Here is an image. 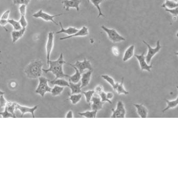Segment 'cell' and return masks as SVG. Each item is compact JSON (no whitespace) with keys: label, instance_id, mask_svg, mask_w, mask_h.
I'll return each instance as SVG.
<instances>
[{"label":"cell","instance_id":"1","mask_svg":"<svg viewBox=\"0 0 178 178\" xmlns=\"http://www.w3.org/2000/svg\"><path fill=\"white\" fill-rule=\"evenodd\" d=\"M67 64L64 59L63 54L61 53L59 57L57 60L55 61L50 60L49 62V68L47 69H43V71L45 73H47L50 72L55 75V79L58 78H69V75L65 74L63 70V65Z\"/></svg>","mask_w":178,"mask_h":178},{"label":"cell","instance_id":"2","mask_svg":"<svg viewBox=\"0 0 178 178\" xmlns=\"http://www.w3.org/2000/svg\"><path fill=\"white\" fill-rule=\"evenodd\" d=\"M43 65L44 62L42 60H32L26 66L24 70L25 73L30 79L38 78L42 75Z\"/></svg>","mask_w":178,"mask_h":178},{"label":"cell","instance_id":"3","mask_svg":"<svg viewBox=\"0 0 178 178\" xmlns=\"http://www.w3.org/2000/svg\"><path fill=\"white\" fill-rule=\"evenodd\" d=\"M38 79V86L35 90V92L40 95L41 97H44L46 93L50 92L52 90V88L48 84V82L49 80L41 76L39 77Z\"/></svg>","mask_w":178,"mask_h":178},{"label":"cell","instance_id":"4","mask_svg":"<svg viewBox=\"0 0 178 178\" xmlns=\"http://www.w3.org/2000/svg\"><path fill=\"white\" fill-rule=\"evenodd\" d=\"M143 42L146 45L147 47L148 48V52H147V55L145 56V59H146L147 63L148 64H149L152 58L155 56V55H156L158 52H159V51L162 48L161 46L160 45V41L159 40L157 41L156 47L155 48L151 47L150 45L145 41H143Z\"/></svg>","mask_w":178,"mask_h":178},{"label":"cell","instance_id":"5","mask_svg":"<svg viewBox=\"0 0 178 178\" xmlns=\"http://www.w3.org/2000/svg\"><path fill=\"white\" fill-rule=\"evenodd\" d=\"M101 27L104 32L107 33L109 38V40L112 41V42L118 43L125 41V38L119 34L115 30L107 28L104 25L101 26Z\"/></svg>","mask_w":178,"mask_h":178},{"label":"cell","instance_id":"6","mask_svg":"<svg viewBox=\"0 0 178 178\" xmlns=\"http://www.w3.org/2000/svg\"><path fill=\"white\" fill-rule=\"evenodd\" d=\"M63 14H64L63 13H61V14H56V15H50L47 13L43 12V10L41 9L36 13H34L32 16V17H35L36 18H39L43 19V20H44V21H52L54 24H56V25H58V24L54 20V18L55 17H58V16L63 15Z\"/></svg>","mask_w":178,"mask_h":178},{"label":"cell","instance_id":"7","mask_svg":"<svg viewBox=\"0 0 178 178\" xmlns=\"http://www.w3.org/2000/svg\"><path fill=\"white\" fill-rule=\"evenodd\" d=\"M112 110V115L111 116V118H125L126 116V109L125 108L124 104L122 101H119L116 105L115 109Z\"/></svg>","mask_w":178,"mask_h":178},{"label":"cell","instance_id":"8","mask_svg":"<svg viewBox=\"0 0 178 178\" xmlns=\"http://www.w3.org/2000/svg\"><path fill=\"white\" fill-rule=\"evenodd\" d=\"M145 52H143L141 55H135L134 56L137 58L138 61L140 64V67L142 71H147L150 72L151 69L152 68L153 64H149L147 63L145 59V56L144 55Z\"/></svg>","mask_w":178,"mask_h":178},{"label":"cell","instance_id":"9","mask_svg":"<svg viewBox=\"0 0 178 178\" xmlns=\"http://www.w3.org/2000/svg\"><path fill=\"white\" fill-rule=\"evenodd\" d=\"M54 32H50L48 33L47 41L46 46V53H47V64L48 66L49 62L50 61V57L52 54V50L54 47Z\"/></svg>","mask_w":178,"mask_h":178},{"label":"cell","instance_id":"10","mask_svg":"<svg viewBox=\"0 0 178 178\" xmlns=\"http://www.w3.org/2000/svg\"><path fill=\"white\" fill-rule=\"evenodd\" d=\"M73 65L78 69V70L81 74L83 73V71L86 69H88L89 70H93L90 61L86 60V58H84L83 61H77L75 64Z\"/></svg>","mask_w":178,"mask_h":178},{"label":"cell","instance_id":"11","mask_svg":"<svg viewBox=\"0 0 178 178\" xmlns=\"http://www.w3.org/2000/svg\"><path fill=\"white\" fill-rule=\"evenodd\" d=\"M81 2V0H64L62 1V4H64V9L66 11H69L70 8H75L78 12Z\"/></svg>","mask_w":178,"mask_h":178},{"label":"cell","instance_id":"12","mask_svg":"<svg viewBox=\"0 0 178 178\" xmlns=\"http://www.w3.org/2000/svg\"><path fill=\"white\" fill-rule=\"evenodd\" d=\"M38 107V105H36L34 107H26V106H23L21 105H19L18 104L16 103V109H18L21 112V117H23L24 116V114L27 113H29L32 114V117L34 118L35 116L34 112L37 109V108Z\"/></svg>","mask_w":178,"mask_h":178},{"label":"cell","instance_id":"13","mask_svg":"<svg viewBox=\"0 0 178 178\" xmlns=\"http://www.w3.org/2000/svg\"><path fill=\"white\" fill-rule=\"evenodd\" d=\"M88 35H89L88 28L86 26H83L80 30H78L77 32L75 33V34L60 38V41H62V40H64V39H66L71 38L77 37L86 36Z\"/></svg>","mask_w":178,"mask_h":178},{"label":"cell","instance_id":"14","mask_svg":"<svg viewBox=\"0 0 178 178\" xmlns=\"http://www.w3.org/2000/svg\"><path fill=\"white\" fill-rule=\"evenodd\" d=\"M91 108L93 111H99L103 108L104 103L101 101L100 97H95L93 96L91 100Z\"/></svg>","mask_w":178,"mask_h":178},{"label":"cell","instance_id":"15","mask_svg":"<svg viewBox=\"0 0 178 178\" xmlns=\"http://www.w3.org/2000/svg\"><path fill=\"white\" fill-rule=\"evenodd\" d=\"M136 108L137 114L141 118H146L148 116V109L143 104H134Z\"/></svg>","mask_w":178,"mask_h":178},{"label":"cell","instance_id":"16","mask_svg":"<svg viewBox=\"0 0 178 178\" xmlns=\"http://www.w3.org/2000/svg\"><path fill=\"white\" fill-rule=\"evenodd\" d=\"M92 73V70H89L86 73H82L81 78V88L86 87L89 85V84L90 82Z\"/></svg>","mask_w":178,"mask_h":178},{"label":"cell","instance_id":"17","mask_svg":"<svg viewBox=\"0 0 178 178\" xmlns=\"http://www.w3.org/2000/svg\"><path fill=\"white\" fill-rule=\"evenodd\" d=\"M69 64L70 66H71L72 67H73L74 69L75 70V72L73 75L72 76H69V81L71 82L74 83H77L79 82H80L81 78V73L78 70V69L75 67L73 64Z\"/></svg>","mask_w":178,"mask_h":178},{"label":"cell","instance_id":"18","mask_svg":"<svg viewBox=\"0 0 178 178\" xmlns=\"http://www.w3.org/2000/svg\"><path fill=\"white\" fill-rule=\"evenodd\" d=\"M26 28H22L21 30H13L11 32V36L12 38V43H15L18 40H19L24 35L26 32Z\"/></svg>","mask_w":178,"mask_h":178},{"label":"cell","instance_id":"19","mask_svg":"<svg viewBox=\"0 0 178 178\" xmlns=\"http://www.w3.org/2000/svg\"><path fill=\"white\" fill-rule=\"evenodd\" d=\"M123 83H124V78L123 77L122 81L120 83L117 82L113 88L114 90L116 91V92L117 93L118 95H129V92L125 89Z\"/></svg>","mask_w":178,"mask_h":178},{"label":"cell","instance_id":"20","mask_svg":"<svg viewBox=\"0 0 178 178\" xmlns=\"http://www.w3.org/2000/svg\"><path fill=\"white\" fill-rule=\"evenodd\" d=\"M59 24H60V26L61 27V30L56 32V34H61V33H64V34H66L68 36H69V35H71L75 34L79 30L77 28H75V27H70L69 28L66 29V28L63 27L61 22L59 23Z\"/></svg>","mask_w":178,"mask_h":178},{"label":"cell","instance_id":"21","mask_svg":"<svg viewBox=\"0 0 178 178\" xmlns=\"http://www.w3.org/2000/svg\"><path fill=\"white\" fill-rule=\"evenodd\" d=\"M69 88L71 90V95L73 94H79L82 92L81 83L79 82L77 83H74L69 81Z\"/></svg>","mask_w":178,"mask_h":178},{"label":"cell","instance_id":"22","mask_svg":"<svg viewBox=\"0 0 178 178\" xmlns=\"http://www.w3.org/2000/svg\"><path fill=\"white\" fill-rule=\"evenodd\" d=\"M134 49H135V46L134 45H131L129 46L125 50L124 55L123 58V61L126 62L133 57L134 54Z\"/></svg>","mask_w":178,"mask_h":178},{"label":"cell","instance_id":"23","mask_svg":"<svg viewBox=\"0 0 178 178\" xmlns=\"http://www.w3.org/2000/svg\"><path fill=\"white\" fill-rule=\"evenodd\" d=\"M50 83L52 84V85H57V86H68L69 87V82L67 81L66 80L64 79L63 78H58L57 79H54L52 81H49Z\"/></svg>","mask_w":178,"mask_h":178},{"label":"cell","instance_id":"24","mask_svg":"<svg viewBox=\"0 0 178 178\" xmlns=\"http://www.w3.org/2000/svg\"><path fill=\"white\" fill-rule=\"evenodd\" d=\"M165 102L167 103V106L165 109L162 110V112L164 113L165 111H168V109H174L177 107L178 105V97H177V99L172 100V101H169L168 100L165 99Z\"/></svg>","mask_w":178,"mask_h":178},{"label":"cell","instance_id":"25","mask_svg":"<svg viewBox=\"0 0 178 178\" xmlns=\"http://www.w3.org/2000/svg\"><path fill=\"white\" fill-rule=\"evenodd\" d=\"M178 3L174 0H165V3L162 5V7L168 9H175L178 7Z\"/></svg>","mask_w":178,"mask_h":178},{"label":"cell","instance_id":"26","mask_svg":"<svg viewBox=\"0 0 178 178\" xmlns=\"http://www.w3.org/2000/svg\"><path fill=\"white\" fill-rule=\"evenodd\" d=\"M88 2L89 1H91V2L93 4L95 5V7L97 9V10L99 11V15L97 16L98 18L101 17V16H103V17L105 16L102 13V10H101V7L100 6V4L103 1V0H88Z\"/></svg>","mask_w":178,"mask_h":178},{"label":"cell","instance_id":"27","mask_svg":"<svg viewBox=\"0 0 178 178\" xmlns=\"http://www.w3.org/2000/svg\"><path fill=\"white\" fill-rule=\"evenodd\" d=\"M64 90V87L55 85L54 88L52 89L50 93H52V95L53 97H56L61 95Z\"/></svg>","mask_w":178,"mask_h":178},{"label":"cell","instance_id":"28","mask_svg":"<svg viewBox=\"0 0 178 178\" xmlns=\"http://www.w3.org/2000/svg\"><path fill=\"white\" fill-rule=\"evenodd\" d=\"M82 97V95L81 93L79 94H73L70 95V97L68 99V100L71 101V103L73 105H75L79 102Z\"/></svg>","mask_w":178,"mask_h":178},{"label":"cell","instance_id":"29","mask_svg":"<svg viewBox=\"0 0 178 178\" xmlns=\"http://www.w3.org/2000/svg\"><path fill=\"white\" fill-rule=\"evenodd\" d=\"M97 111H86V112L78 113V114L81 116H84L86 118H95L97 116Z\"/></svg>","mask_w":178,"mask_h":178},{"label":"cell","instance_id":"30","mask_svg":"<svg viewBox=\"0 0 178 178\" xmlns=\"http://www.w3.org/2000/svg\"><path fill=\"white\" fill-rule=\"evenodd\" d=\"M8 23L11 24V25L13 26L14 30H21V28H22V27H21V24L19 23V21H15L14 19H8Z\"/></svg>","mask_w":178,"mask_h":178},{"label":"cell","instance_id":"31","mask_svg":"<svg viewBox=\"0 0 178 178\" xmlns=\"http://www.w3.org/2000/svg\"><path fill=\"white\" fill-rule=\"evenodd\" d=\"M82 93L84 95V96L86 97V103L89 104H90L91 100L93 95L95 93V90H89L88 91H84V92H83Z\"/></svg>","mask_w":178,"mask_h":178},{"label":"cell","instance_id":"32","mask_svg":"<svg viewBox=\"0 0 178 178\" xmlns=\"http://www.w3.org/2000/svg\"><path fill=\"white\" fill-rule=\"evenodd\" d=\"M16 103H12V102H8L6 105V107H7V109L8 110L10 113H11V114H13L14 116L16 117L15 115V111L16 110Z\"/></svg>","mask_w":178,"mask_h":178},{"label":"cell","instance_id":"33","mask_svg":"<svg viewBox=\"0 0 178 178\" xmlns=\"http://www.w3.org/2000/svg\"><path fill=\"white\" fill-rule=\"evenodd\" d=\"M101 77L103 79L105 80L107 82V83H109L111 86H112V88H113L114 86L115 85L116 83L114 81V79L111 77L109 76V75H101Z\"/></svg>","mask_w":178,"mask_h":178},{"label":"cell","instance_id":"34","mask_svg":"<svg viewBox=\"0 0 178 178\" xmlns=\"http://www.w3.org/2000/svg\"><path fill=\"white\" fill-rule=\"evenodd\" d=\"M0 115L2 116L3 118H8V117H16L13 115V114H11V113L8 111L7 109V107L5 106L4 111L0 113Z\"/></svg>","mask_w":178,"mask_h":178},{"label":"cell","instance_id":"35","mask_svg":"<svg viewBox=\"0 0 178 178\" xmlns=\"http://www.w3.org/2000/svg\"><path fill=\"white\" fill-rule=\"evenodd\" d=\"M99 96H100V99H101V101H102V102H103V103H104V102H108V103H109V104H112V102H111V100H109L107 99V97H106V93H105L104 91H103V92L100 93V94L99 95Z\"/></svg>","mask_w":178,"mask_h":178},{"label":"cell","instance_id":"36","mask_svg":"<svg viewBox=\"0 0 178 178\" xmlns=\"http://www.w3.org/2000/svg\"><path fill=\"white\" fill-rule=\"evenodd\" d=\"M14 4L25 5H27L30 2V0H12Z\"/></svg>","mask_w":178,"mask_h":178},{"label":"cell","instance_id":"37","mask_svg":"<svg viewBox=\"0 0 178 178\" xmlns=\"http://www.w3.org/2000/svg\"><path fill=\"white\" fill-rule=\"evenodd\" d=\"M19 22L22 28H26V26H27V21L26 20L25 16H21Z\"/></svg>","mask_w":178,"mask_h":178},{"label":"cell","instance_id":"38","mask_svg":"<svg viewBox=\"0 0 178 178\" xmlns=\"http://www.w3.org/2000/svg\"><path fill=\"white\" fill-rule=\"evenodd\" d=\"M165 11H167L168 12L170 13L171 14L174 15V16H177L178 14V7H176L175 9H168L165 8Z\"/></svg>","mask_w":178,"mask_h":178},{"label":"cell","instance_id":"39","mask_svg":"<svg viewBox=\"0 0 178 178\" xmlns=\"http://www.w3.org/2000/svg\"><path fill=\"white\" fill-rule=\"evenodd\" d=\"M19 11L21 16H25L26 13V5H21L19 7Z\"/></svg>","mask_w":178,"mask_h":178},{"label":"cell","instance_id":"40","mask_svg":"<svg viewBox=\"0 0 178 178\" xmlns=\"http://www.w3.org/2000/svg\"><path fill=\"white\" fill-rule=\"evenodd\" d=\"M7 101L5 99L4 95H2L0 97V107H4L6 106L7 103Z\"/></svg>","mask_w":178,"mask_h":178},{"label":"cell","instance_id":"41","mask_svg":"<svg viewBox=\"0 0 178 178\" xmlns=\"http://www.w3.org/2000/svg\"><path fill=\"white\" fill-rule=\"evenodd\" d=\"M95 93H97V95H99L100 93L103 92L104 91V88L103 86L101 85H99V86H97L95 88Z\"/></svg>","mask_w":178,"mask_h":178},{"label":"cell","instance_id":"42","mask_svg":"<svg viewBox=\"0 0 178 178\" xmlns=\"http://www.w3.org/2000/svg\"><path fill=\"white\" fill-rule=\"evenodd\" d=\"M10 10H7L1 16L0 19H4V20H8L9 19V15L10 14Z\"/></svg>","mask_w":178,"mask_h":178},{"label":"cell","instance_id":"43","mask_svg":"<svg viewBox=\"0 0 178 178\" xmlns=\"http://www.w3.org/2000/svg\"><path fill=\"white\" fill-rule=\"evenodd\" d=\"M8 24V20H4V19H0V25L4 29L6 32H7L8 30L5 27V26Z\"/></svg>","mask_w":178,"mask_h":178},{"label":"cell","instance_id":"44","mask_svg":"<svg viewBox=\"0 0 178 178\" xmlns=\"http://www.w3.org/2000/svg\"><path fill=\"white\" fill-rule=\"evenodd\" d=\"M112 52L113 55L115 56H118L120 55V51L118 50V48H117L116 47H113Z\"/></svg>","mask_w":178,"mask_h":178},{"label":"cell","instance_id":"45","mask_svg":"<svg viewBox=\"0 0 178 178\" xmlns=\"http://www.w3.org/2000/svg\"><path fill=\"white\" fill-rule=\"evenodd\" d=\"M106 97H107V99L109 100H111L114 97V95L112 92L106 93Z\"/></svg>","mask_w":178,"mask_h":178},{"label":"cell","instance_id":"46","mask_svg":"<svg viewBox=\"0 0 178 178\" xmlns=\"http://www.w3.org/2000/svg\"><path fill=\"white\" fill-rule=\"evenodd\" d=\"M66 117V118H73V112L72 111H69V112L67 113Z\"/></svg>","mask_w":178,"mask_h":178},{"label":"cell","instance_id":"47","mask_svg":"<svg viewBox=\"0 0 178 178\" xmlns=\"http://www.w3.org/2000/svg\"><path fill=\"white\" fill-rule=\"evenodd\" d=\"M10 87H11V88H12V89H14V88H15L16 87V86H17V84H16V83L15 81H12L11 82V83H10Z\"/></svg>","mask_w":178,"mask_h":178},{"label":"cell","instance_id":"48","mask_svg":"<svg viewBox=\"0 0 178 178\" xmlns=\"http://www.w3.org/2000/svg\"><path fill=\"white\" fill-rule=\"evenodd\" d=\"M5 94V93L4 92H3L1 90H0V97L2 95H4Z\"/></svg>","mask_w":178,"mask_h":178},{"label":"cell","instance_id":"49","mask_svg":"<svg viewBox=\"0 0 178 178\" xmlns=\"http://www.w3.org/2000/svg\"><path fill=\"white\" fill-rule=\"evenodd\" d=\"M36 1H38V0H36Z\"/></svg>","mask_w":178,"mask_h":178},{"label":"cell","instance_id":"50","mask_svg":"<svg viewBox=\"0 0 178 178\" xmlns=\"http://www.w3.org/2000/svg\"><path fill=\"white\" fill-rule=\"evenodd\" d=\"M103 1H104V0H103Z\"/></svg>","mask_w":178,"mask_h":178}]
</instances>
